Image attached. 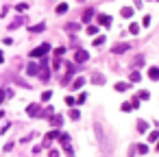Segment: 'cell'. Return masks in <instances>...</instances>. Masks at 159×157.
<instances>
[{"instance_id": "obj_1", "label": "cell", "mask_w": 159, "mask_h": 157, "mask_svg": "<svg viewBox=\"0 0 159 157\" xmlns=\"http://www.w3.org/2000/svg\"><path fill=\"white\" fill-rule=\"evenodd\" d=\"M46 53H50V46H48V44H42V46H37V48H33L31 50V57L33 59H37V57H44V55H46Z\"/></svg>"}, {"instance_id": "obj_2", "label": "cell", "mask_w": 159, "mask_h": 157, "mask_svg": "<svg viewBox=\"0 0 159 157\" xmlns=\"http://www.w3.org/2000/svg\"><path fill=\"white\" fill-rule=\"evenodd\" d=\"M129 48H131V44H116V46L111 48V53L118 55V53H124V50H129Z\"/></svg>"}, {"instance_id": "obj_3", "label": "cell", "mask_w": 159, "mask_h": 157, "mask_svg": "<svg viewBox=\"0 0 159 157\" xmlns=\"http://www.w3.org/2000/svg\"><path fill=\"white\" fill-rule=\"evenodd\" d=\"M98 22L102 26H111V15H98Z\"/></svg>"}, {"instance_id": "obj_4", "label": "cell", "mask_w": 159, "mask_h": 157, "mask_svg": "<svg viewBox=\"0 0 159 157\" xmlns=\"http://www.w3.org/2000/svg\"><path fill=\"white\" fill-rule=\"evenodd\" d=\"M148 78H153V81H159V68H148Z\"/></svg>"}, {"instance_id": "obj_5", "label": "cell", "mask_w": 159, "mask_h": 157, "mask_svg": "<svg viewBox=\"0 0 159 157\" xmlns=\"http://www.w3.org/2000/svg\"><path fill=\"white\" fill-rule=\"evenodd\" d=\"M26 114L37 116V114H39V105H29V107H26Z\"/></svg>"}, {"instance_id": "obj_6", "label": "cell", "mask_w": 159, "mask_h": 157, "mask_svg": "<svg viewBox=\"0 0 159 157\" xmlns=\"http://www.w3.org/2000/svg\"><path fill=\"white\" fill-rule=\"evenodd\" d=\"M90 59V55L85 53V50H79V53H76V61H87Z\"/></svg>"}, {"instance_id": "obj_7", "label": "cell", "mask_w": 159, "mask_h": 157, "mask_svg": "<svg viewBox=\"0 0 159 157\" xmlns=\"http://www.w3.org/2000/svg\"><path fill=\"white\" fill-rule=\"evenodd\" d=\"M85 85V78L83 76H79V78H76V81H74V85H72V89H81V87H83Z\"/></svg>"}, {"instance_id": "obj_8", "label": "cell", "mask_w": 159, "mask_h": 157, "mask_svg": "<svg viewBox=\"0 0 159 157\" xmlns=\"http://www.w3.org/2000/svg\"><path fill=\"white\" fill-rule=\"evenodd\" d=\"M44 29H46V24H44V22H39V24H35V26H31V33H42Z\"/></svg>"}, {"instance_id": "obj_9", "label": "cell", "mask_w": 159, "mask_h": 157, "mask_svg": "<svg viewBox=\"0 0 159 157\" xmlns=\"http://www.w3.org/2000/svg\"><path fill=\"white\" fill-rule=\"evenodd\" d=\"M92 81H94L96 85H102V83H105V76H102V74H94V76H92Z\"/></svg>"}, {"instance_id": "obj_10", "label": "cell", "mask_w": 159, "mask_h": 157, "mask_svg": "<svg viewBox=\"0 0 159 157\" xmlns=\"http://www.w3.org/2000/svg\"><path fill=\"white\" fill-rule=\"evenodd\" d=\"M57 13H59V15H61V13H68V4H65V2L57 4Z\"/></svg>"}, {"instance_id": "obj_11", "label": "cell", "mask_w": 159, "mask_h": 157, "mask_svg": "<svg viewBox=\"0 0 159 157\" xmlns=\"http://www.w3.org/2000/svg\"><path fill=\"white\" fill-rule=\"evenodd\" d=\"M120 13H122V18H131V15H133V9H131V7H124Z\"/></svg>"}, {"instance_id": "obj_12", "label": "cell", "mask_w": 159, "mask_h": 157, "mask_svg": "<svg viewBox=\"0 0 159 157\" xmlns=\"http://www.w3.org/2000/svg\"><path fill=\"white\" fill-rule=\"evenodd\" d=\"M129 89V83H116V92H127Z\"/></svg>"}, {"instance_id": "obj_13", "label": "cell", "mask_w": 159, "mask_h": 157, "mask_svg": "<svg viewBox=\"0 0 159 157\" xmlns=\"http://www.w3.org/2000/svg\"><path fill=\"white\" fill-rule=\"evenodd\" d=\"M140 78H142V74H140L138 70H133V72H131V81H133V83H138Z\"/></svg>"}, {"instance_id": "obj_14", "label": "cell", "mask_w": 159, "mask_h": 157, "mask_svg": "<svg viewBox=\"0 0 159 157\" xmlns=\"http://www.w3.org/2000/svg\"><path fill=\"white\" fill-rule=\"evenodd\" d=\"M26 72L35 76V74H37V66H35V63H29V68H26Z\"/></svg>"}, {"instance_id": "obj_15", "label": "cell", "mask_w": 159, "mask_h": 157, "mask_svg": "<svg viewBox=\"0 0 159 157\" xmlns=\"http://www.w3.org/2000/svg\"><path fill=\"white\" fill-rule=\"evenodd\" d=\"M59 140H61L63 146H68V144H70V135H65V133H61V135H59Z\"/></svg>"}, {"instance_id": "obj_16", "label": "cell", "mask_w": 159, "mask_h": 157, "mask_svg": "<svg viewBox=\"0 0 159 157\" xmlns=\"http://www.w3.org/2000/svg\"><path fill=\"white\" fill-rule=\"evenodd\" d=\"M157 140H159V133L157 131H150L148 133V142H157Z\"/></svg>"}, {"instance_id": "obj_17", "label": "cell", "mask_w": 159, "mask_h": 157, "mask_svg": "<svg viewBox=\"0 0 159 157\" xmlns=\"http://www.w3.org/2000/svg\"><path fill=\"white\" fill-rule=\"evenodd\" d=\"M129 31L133 33V35H138V33H140V24H135V22H133V24L129 26Z\"/></svg>"}, {"instance_id": "obj_18", "label": "cell", "mask_w": 159, "mask_h": 157, "mask_svg": "<svg viewBox=\"0 0 159 157\" xmlns=\"http://www.w3.org/2000/svg\"><path fill=\"white\" fill-rule=\"evenodd\" d=\"M146 129H148V122L140 120V122H138V131H146Z\"/></svg>"}, {"instance_id": "obj_19", "label": "cell", "mask_w": 159, "mask_h": 157, "mask_svg": "<svg viewBox=\"0 0 159 157\" xmlns=\"http://www.w3.org/2000/svg\"><path fill=\"white\" fill-rule=\"evenodd\" d=\"M102 44H105V35H100V37L94 39V46H102Z\"/></svg>"}, {"instance_id": "obj_20", "label": "cell", "mask_w": 159, "mask_h": 157, "mask_svg": "<svg viewBox=\"0 0 159 157\" xmlns=\"http://www.w3.org/2000/svg\"><path fill=\"white\" fill-rule=\"evenodd\" d=\"M70 118H72V120H79V118H81V111L72 109V111H70Z\"/></svg>"}, {"instance_id": "obj_21", "label": "cell", "mask_w": 159, "mask_h": 157, "mask_svg": "<svg viewBox=\"0 0 159 157\" xmlns=\"http://www.w3.org/2000/svg\"><path fill=\"white\" fill-rule=\"evenodd\" d=\"M131 109H135L133 103H122V111H131Z\"/></svg>"}, {"instance_id": "obj_22", "label": "cell", "mask_w": 159, "mask_h": 157, "mask_svg": "<svg viewBox=\"0 0 159 157\" xmlns=\"http://www.w3.org/2000/svg\"><path fill=\"white\" fill-rule=\"evenodd\" d=\"M138 151H140L142 155H146V153H148V146H146V144H140V146H138Z\"/></svg>"}, {"instance_id": "obj_23", "label": "cell", "mask_w": 159, "mask_h": 157, "mask_svg": "<svg viewBox=\"0 0 159 157\" xmlns=\"http://www.w3.org/2000/svg\"><path fill=\"white\" fill-rule=\"evenodd\" d=\"M50 96H52V92H44V94H42V100L46 103V100H50Z\"/></svg>"}, {"instance_id": "obj_24", "label": "cell", "mask_w": 159, "mask_h": 157, "mask_svg": "<svg viewBox=\"0 0 159 157\" xmlns=\"http://www.w3.org/2000/svg\"><path fill=\"white\" fill-rule=\"evenodd\" d=\"M15 9H18V11H26V9H29V4H26V2H20Z\"/></svg>"}, {"instance_id": "obj_25", "label": "cell", "mask_w": 159, "mask_h": 157, "mask_svg": "<svg viewBox=\"0 0 159 157\" xmlns=\"http://www.w3.org/2000/svg\"><path fill=\"white\" fill-rule=\"evenodd\" d=\"M142 24H144V26H150V15H144V20H142Z\"/></svg>"}, {"instance_id": "obj_26", "label": "cell", "mask_w": 159, "mask_h": 157, "mask_svg": "<svg viewBox=\"0 0 159 157\" xmlns=\"http://www.w3.org/2000/svg\"><path fill=\"white\" fill-rule=\"evenodd\" d=\"M148 96H150L148 92H140V96H138V98H140V100H146V98H148Z\"/></svg>"}, {"instance_id": "obj_27", "label": "cell", "mask_w": 159, "mask_h": 157, "mask_svg": "<svg viewBox=\"0 0 159 157\" xmlns=\"http://www.w3.org/2000/svg\"><path fill=\"white\" fill-rule=\"evenodd\" d=\"M92 13H94V11H92V9H87V11H85V18H83V20L87 22V20H90V18H92Z\"/></svg>"}, {"instance_id": "obj_28", "label": "cell", "mask_w": 159, "mask_h": 157, "mask_svg": "<svg viewBox=\"0 0 159 157\" xmlns=\"http://www.w3.org/2000/svg\"><path fill=\"white\" fill-rule=\"evenodd\" d=\"M52 125H54V127H59V125H61V116H57V118H54V120H52Z\"/></svg>"}, {"instance_id": "obj_29", "label": "cell", "mask_w": 159, "mask_h": 157, "mask_svg": "<svg viewBox=\"0 0 159 157\" xmlns=\"http://www.w3.org/2000/svg\"><path fill=\"white\" fill-rule=\"evenodd\" d=\"M63 53H65V48H57V50H54V55H57V57H61Z\"/></svg>"}, {"instance_id": "obj_30", "label": "cell", "mask_w": 159, "mask_h": 157, "mask_svg": "<svg viewBox=\"0 0 159 157\" xmlns=\"http://www.w3.org/2000/svg\"><path fill=\"white\" fill-rule=\"evenodd\" d=\"M48 157H59V153H57V151H50V153H48Z\"/></svg>"}, {"instance_id": "obj_31", "label": "cell", "mask_w": 159, "mask_h": 157, "mask_svg": "<svg viewBox=\"0 0 159 157\" xmlns=\"http://www.w3.org/2000/svg\"><path fill=\"white\" fill-rule=\"evenodd\" d=\"M2 98H4V92H2V89H0V103H2Z\"/></svg>"}, {"instance_id": "obj_32", "label": "cell", "mask_w": 159, "mask_h": 157, "mask_svg": "<svg viewBox=\"0 0 159 157\" xmlns=\"http://www.w3.org/2000/svg\"><path fill=\"white\" fill-rule=\"evenodd\" d=\"M2 61H4V55H2V53H0V63H2Z\"/></svg>"}, {"instance_id": "obj_33", "label": "cell", "mask_w": 159, "mask_h": 157, "mask_svg": "<svg viewBox=\"0 0 159 157\" xmlns=\"http://www.w3.org/2000/svg\"><path fill=\"white\" fill-rule=\"evenodd\" d=\"M2 116H4V111H2V109H0V118H2Z\"/></svg>"}, {"instance_id": "obj_34", "label": "cell", "mask_w": 159, "mask_h": 157, "mask_svg": "<svg viewBox=\"0 0 159 157\" xmlns=\"http://www.w3.org/2000/svg\"><path fill=\"white\" fill-rule=\"evenodd\" d=\"M157 148H159V142H157Z\"/></svg>"}]
</instances>
